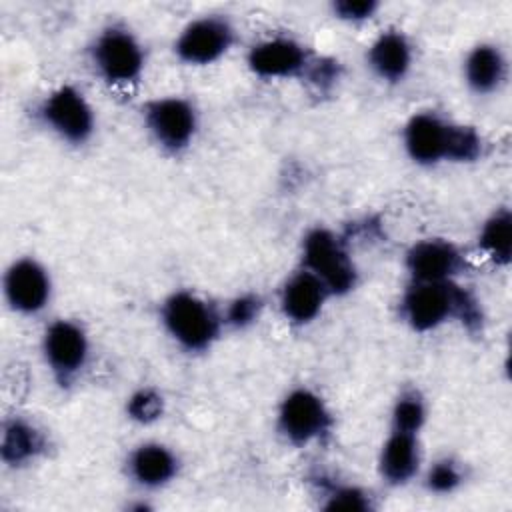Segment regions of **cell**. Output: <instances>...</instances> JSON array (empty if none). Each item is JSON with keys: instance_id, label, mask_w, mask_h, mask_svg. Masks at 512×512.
<instances>
[{"instance_id": "cell-8", "label": "cell", "mask_w": 512, "mask_h": 512, "mask_svg": "<svg viewBox=\"0 0 512 512\" xmlns=\"http://www.w3.org/2000/svg\"><path fill=\"white\" fill-rule=\"evenodd\" d=\"M140 124L160 154L180 158L198 138L200 110L184 94H162L140 106Z\"/></svg>"}, {"instance_id": "cell-6", "label": "cell", "mask_w": 512, "mask_h": 512, "mask_svg": "<svg viewBox=\"0 0 512 512\" xmlns=\"http://www.w3.org/2000/svg\"><path fill=\"white\" fill-rule=\"evenodd\" d=\"M336 416L328 400L312 386L298 384L284 392L274 412L278 438L296 450H308L330 442Z\"/></svg>"}, {"instance_id": "cell-19", "label": "cell", "mask_w": 512, "mask_h": 512, "mask_svg": "<svg viewBox=\"0 0 512 512\" xmlns=\"http://www.w3.org/2000/svg\"><path fill=\"white\" fill-rule=\"evenodd\" d=\"M466 90L478 98L500 94L510 78V60L504 48L496 42H476L462 58L460 66Z\"/></svg>"}, {"instance_id": "cell-4", "label": "cell", "mask_w": 512, "mask_h": 512, "mask_svg": "<svg viewBox=\"0 0 512 512\" xmlns=\"http://www.w3.org/2000/svg\"><path fill=\"white\" fill-rule=\"evenodd\" d=\"M92 74L108 88L130 90L138 86L148 68V52L140 36L120 20L96 30L86 46Z\"/></svg>"}, {"instance_id": "cell-24", "label": "cell", "mask_w": 512, "mask_h": 512, "mask_svg": "<svg viewBox=\"0 0 512 512\" xmlns=\"http://www.w3.org/2000/svg\"><path fill=\"white\" fill-rule=\"evenodd\" d=\"M264 308H266V300L262 298L260 292H254V290L238 292L220 306L226 330H234V332H246L254 328L260 322Z\"/></svg>"}, {"instance_id": "cell-25", "label": "cell", "mask_w": 512, "mask_h": 512, "mask_svg": "<svg viewBox=\"0 0 512 512\" xmlns=\"http://www.w3.org/2000/svg\"><path fill=\"white\" fill-rule=\"evenodd\" d=\"M124 414L138 426H152L166 414V396L152 384H142L124 400Z\"/></svg>"}, {"instance_id": "cell-18", "label": "cell", "mask_w": 512, "mask_h": 512, "mask_svg": "<svg viewBox=\"0 0 512 512\" xmlns=\"http://www.w3.org/2000/svg\"><path fill=\"white\" fill-rule=\"evenodd\" d=\"M52 450L50 434L34 418L10 414L0 426V460L6 468L26 470L42 462Z\"/></svg>"}, {"instance_id": "cell-5", "label": "cell", "mask_w": 512, "mask_h": 512, "mask_svg": "<svg viewBox=\"0 0 512 512\" xmlns=\"http://www.w3.org/2000/svg\"><path fill=\"white\" fill-rule=\"evenodd\" d=\"M298 266L320 278L332 298H344L360 284V268L350 236L324 224L310 226L302 234Z\"/></svg>"}, {"instance_id": "cell-2", "label": "cell", "mask_w": 512, "mask_h": 512, "mask_svg": "<svg viewBox=\"0 0 512 512\" xmlns=\"http://www.w3.org/2000/svg\"><path fill=\"white\" fill-rule=\"evenodd\" d=\"M400 146L412 164L436 168L442 164L480 162L488 144L476 126L428 108L416 110L404 120Z\"/></svg>"}, {"instance_id": "cell-12", "label": "cell", "mask_w": 512, "mask_h": 512, "mask_svg": "<svg viewBox=\"0 0 512 512\" xmlns=\"http://www.w3.org/2000/svg\"><path fill=\"white\" fill-rule=\"evenodd\" d=\"M2 298L6 308L20 318L42 316L54 300L50 268L32 254L16 256L4 268Z\"/></svg>"}, {"instance_id": "cell-13", "label": "cell", "mask_w": 512, "mask_h": 512, "mask_svg": "<svg viewBox=\"0 0 512 512\" xmlns=\"http://www.w3.org/2000/svg\"><path fill=\"white\" fill-rule=\"evenodd\" d=\"M402 268L410 282H452L468 272V256L450 238L426 236L404 250Z\"/></svg>"}, {"instance_id": "cell-17", "label": "cell", "mask_w": 512, "mask_h": 512, "mask_svg": "<svg viewBox=\"0 0 512 512\" xmlns=\"http://www.w3.org/2000/svg\"><path fill=\"white\" fill-rule=\"evenodd\" d=\"M424 466L422 434L388 428L376 454V476L390 488H406L418 480Z\"/></svg>"}, {"instance_id": "cell-1", "label": "cell", "mask_w": 512, "mask_h": 512, "mask_svg": "<svg viewBox=\"0 0 512 512\" xmlns=\"http://www.w3.org/2000/svg\"><path fill=\"white\" fill-rule=\"evenodd\" d=\"M396 318L414 334H432L446 326H458L468 336H482L486 328L484 304L462 280H408L396 300Z\"/></svg>"}, {"instance_id": "cell-15", "label": "cell", "mask_w": 512, "mask_h": 512, "mask_svg": "<svg viewBox=\"0 0 512 512\" xmlns=\"http://www.w3.org/2000/svg\"><path fill=\"white\" fill-rule=\"evenodd\" d=\"M332 300L328 288L312 272L296 266L278 286L276 306L282 320L294 328H306L314 324L328 302Z\"/></svg>"}, {"instance_id": "cell-26", "label": "cell", "mask_w": 512, "mask_h": 512, "mask_svg": "<svg viewBox=\"0 0 512 512\" xmlns=\"http://www.w3.org/2000/svg\"><path fill=\"white\" fill-rule=\"evenodd\" d=\"M328 8L334 20L348 26H360L376 18L382 4L378 0H332Z\"/></svg>"}, {"instance_id": "cell-10", "label": "cell", "mask_w": 512, "mask_h": 512, "mask_svg": "<svg viewBox=\"0 0 512 512\" xmlns=\"http://www.w3.org/2000/svg\"><path fill=\"white\" fill-rule=\"evenodd\" d=\"M320 54L294 36L274 34L248 46L244 62L248 72L264 82H310Z\"/></svg>"}, {"instance_id": "cell-7", "label": "cell", "mask_w": 512, "mask_h": 512, "mask_svg": "<svg viewBox=\"0 0 512 512\" xmlns=\"http://www.w3.org/2000/svg\"><path fill=\"white\" fill-rule=\"evenodd\" d=\"M32 116L44 132L70 148L86 146L98 130L96 108L72 82H62L40 96Z\"/></svg>"}, {"instance_id": "cell-3", "label": "cell", "mask_w": 512, "mask_h": 512, "mask_svg": "<svg viewBox=\"0 0 512 512\" xmlns=\"http://www.w3.org/2000/svg\"><path fill=\"white\" fill-rule=\"evenodd\" d=\"M158 322L166 338L184 354L210 352L226 332L222 310L192 288H174L158 304Z\"/></svg>"}, {"instance_id": "cell-23", "label": "cell", "mask_w": 512, "mask_h": 512, "mask_svg": "<svg viewBox=\"0 0 512 512\" xmlns=\"http://www.w3.org/2000/svg\"><path fill=\"white\" fill-rule=\"evenodd\" d=\"M430 406L426 394L416 384H406L398 388L392 398L388 412V428L422 434L428 424Z\"/></svg>"}, {"instance_id": "cell-9", "label": "cell", "mask_w": 512, "mask_h": 512, "mask_svg": "<svg viewBox=\"0 0 512 512\" xmlns=\"http://www.w3.org/2000/svg\"><path fill=\"white\" fill-rule=\"evenodd\" d=\"M40 358L60 390L74 388L92 362V340L86 326L64 316L46 322L40 334Z\"/></svg>"}, {"instance_id": "cell-14", "label": "cell", "mask_w": 512, "mask_h": 512, "mask_svg": "<svg viewBox=\"0 0 512 512\" xmlns=\"http://www.w3.org/2000/svg\"><path fill=\"white\" fill-rule=\"evenodd\" d=\"M122 472L126 482L138 492L154 494L166 490L180 478L182 458L162 440H140L126 452Z\"/></svg>"}, {"instance_id": "cell-11", "label": "cell", "mask_w": 512, "mask_h": 512, "mask_svg": "<svg viewBox=\"0 0 512 512\" xmlns=\"http://www.w3.org/2000/svg\"><path fill=\"white\" fill-rule=\"evenodd\" d=\"M238 42V28L228 14L206 12L190 18L172 40L174 58L190 68H206L226 58Z\"/></svg>"}, {"instance_id": "cell-21", "label": "cell", "mask_w": 512, "mask_h": 512, "mask_svg": "<svg viewBox=\"0 0 512 512\" xmlns=\"http://www.w3.org/2000/svg\"><path fill=\"white\" fill-rule=\"evenodd\" d=\"M478 252L496 268H508L512 262V210L508 204L496 206L478 226Z\"/></svg>"}, {"instance_id": "cell-22", "label": "cell", "mask_w": 512, "mask_h": 512, "mask_svg": "<svg viewBox=\"0 0 512 512\" xmlns=\"http://www.w3.org/2000/svg\"><path fill=\"white\" fill-rule=\"evenodd\" d=\"M418 480L430 496H454L468 482V466L454 454H440L424 462Z\"/></svg>"}, {"instance_id": "cell-16", "label": "cell", "mask_w": 512, "mask_h": 512, "mask_svg": "<svg viewBox=\"0 0 512 512\" xmlns=\"http://www.w3.org/2000/svg\"><path fill=\"white\" fill-rule=\"evenodd\" d=\"M368 72L386 86H400L416 64V46L402 28L380 30L364 50Z\"/></svg>"}, {"instance_id": "cell-20", "label": "cell", "mask_w": 512, "mask_h": 512, "mask_svg": "<svg viewBox=\"0 0 512 512\" xmlns=\"http://www.w3.org/2000/svg\"><path fill=\"white\" fill-rule=\"evenodd\" d=\"M316 506L326 512H372L376 496L362 484L328 470H314L306 476Z\"/></svg>"}]
</instances>
